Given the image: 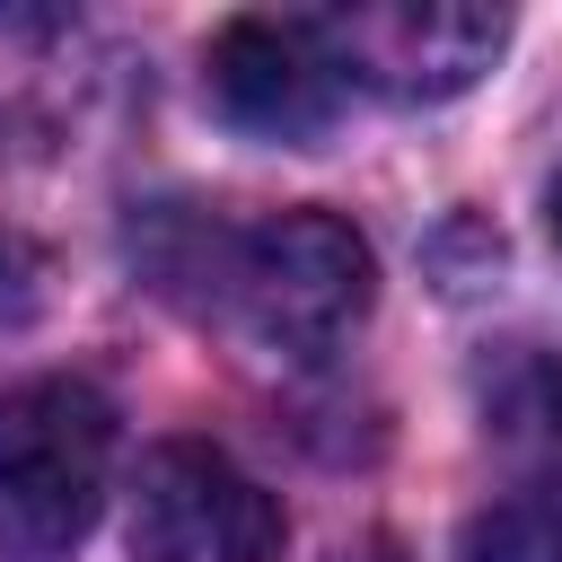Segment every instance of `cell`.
I'll return each instance as SVG.
<instances>
[{
    "label": "cell",
    "instance_id": "obj_3",
    "mask_svg": "<svg viewBox=\"0 0 562 562\" xmlns=\"http://www.w3.org/2000/svg\"><path fill=\"white\" fill-rule=\"evenodd\" d=\"M307 26L334 53L342 88H378L395 105H439V97L474 88L509 44V18L474 9V0H360V9H325Z\"/></svg>",
    "mask_w": 562,
    "mask_h": 562
},
{
    "label": "cell",
    "instance_id": "obj_9",
    "mask_svg": "<svg viewBox=\"0 0 562 562\" xmlns=\"http://www.w3.org/2000/svg\"><path fill=\"white\" fill-rule=\"evenodd\" d=\"M553 237H562V176H553Z\"/></svg>",
    "mask_w": 562,
    "mask_h": 562
},
{
    "label": "cell",
    "instance_id": "obj_4",
    "mask_svg": "<svg viewBox=\"0 0 562 562\" xmlns=\"http://www.w3.org/2000/svg\"><path fill=\"white\" fill-rule=\"evenodd\" d=\"M132 553L140 562H272L281 501L202 439H158L132 474Z\"/></svg>",
    "mask_w": 562,
    "mask_h": 562
},
{
    "label": "cell",
    "instance_id": "obj_8",
    "mask_svg": "<svg viewBox=\"0 0 562 562\" xmlns=\"http://www.w3.org/2000/svg\"><path fill=\"white\" fill-rule=\"evenodd\" d=\"M26 299H35V255L18 237H0V316H18Z\"/></svg>",
    "mask_w": 562,
    "mask_h": 562
},
{
    "label": "cell",
    "instance_id": "obj_2",
    "mask_svg": "<svg viewBox=\"0 0 562 562\" xmlns=\"http://www.w3.org/2000/svg\"><path fill=\"white\" fill-rule=\"evenodd\" d=\"M114 474V404L88 378H18L0 386V553L9 562H61Z\"/></svg>",
    "mask_w": 562,
    "mask_h": 562
},
{
    "label": "cell",
    "instance_id": "obj_6",
    "mask_svg": "<svg viewBox=\"0 0 562 562\" xmlns=\"http://www.w3.org/2000/svg\"><path fill=\"white\" fill-rule=\"evenodd\" d=\"M483 422L509 448L562 465V342H509L483 369Z\"/></svg>",
    "mask_w": 562,
    "mask_h": 562
},
{
    "label": "cell",
    "instance_id": "obj_1",
    "mask_svg": "<svg viewBox=\"0 0 562 562\" xmlns=\"http://www.w3.org/2000/svg\"><path fill=\"white\" fill-rule=\"evenodd\" d=\"M202 307L246 334L263 360L316 369L351 342L378 299V263L351 220L334 211H272V220H211L193 255Z\"/></svg>",
    "mask_w": 562,
    "mask_h": 562
},
{
    "label": "cell",
    "instance_id": "obj_7",
    "mask_svg": "<svg viewBox=\"0 0 562 562\" xmlns=\"http://www.w3.org/2000/svg\"><path fill=\"white\" fill-rule=\"evenodd\" d=\"M457 562H562V492L483 501L457 527Z\"/></svg>",
    "mask_w": 562,
    "mask_h": 562
},
{
    "label": "cell",
    "instance_id": "obj_5",
    "mask_svg": "<svg viewBox=\"0 0 562 562\" xmlns=\"http://www.w3.org/2000/svg\"><path fill=\"white\" fill-rule=\"evenodd\" d=\"M211 105L255 140H325L342 114V70L307 18H228L211 35Z\"/></svg>",
    "mask_w": 562,
    "mask_h": 562
}]
</instances>
